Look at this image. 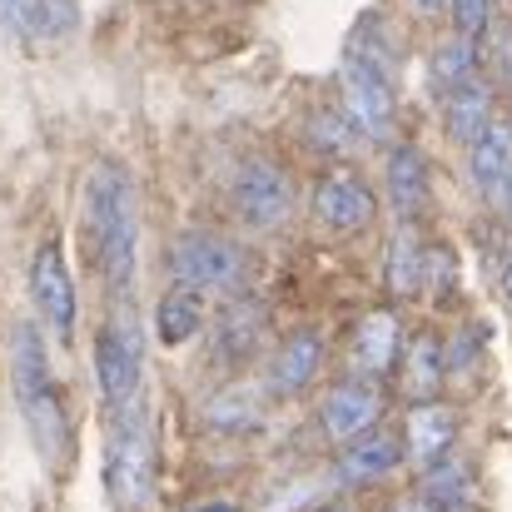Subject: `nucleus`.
I'll return each instance as SVG.
<instances>
[{"instance_id":"nucleus-1","label":"nucleus","mask_w":512,"mask_h":512,"mask_svg":"<svg viewBox=\"0 0 512 512\" xmlns=\"http://www.w3.org/2000/svg\"><path fill=\"white\" fill-rule=\"evenodd\" d=\"M80 239L105 289L125 294L135 284V259H140V199H135V179L120 160H95L85 174Z\"/></svg>"},{"instance_id":"nucleus-2","label":"nucleus","mask_w":512,"mask_h":512,"mask_svg":"<svg viewBox=\"0 0 512 512\" xmlns=\"http://www.w3.org/2000/svg\"><path fill=\"white\" fill-rule=\"evenodd\" d=\"M10 383H15V408L30 423L40 453L50 463H60L65 448H70V418H65V398H60L40 324H15V334H10Z\"/></svg>"},{"instance_id":"nucleus-3","label":"nucleus","mask_w":512,"mask_h":512,"mask_svg":"<svg viewBox=\"0 0 512 512\" xmlns=\"http://www.w3.org/2000/svg\"><path fill=\"white\" fill-rule=\"evenodd\" d=\"M105 493L120 512H140L155 493V428L145 403L110 408V433H105Z\"/></svg>"},{"instance_id":"nucleus-4","label":"nucleus","mask_w":512,"mask_h":512,"mask_svg":"<svg viewBox=\"0 0 512 512\" xmlns=\"http://www.w3.org/2000/svg\"><path fill=\"white\" fill-rule=\"evenodd\" d=\"M165 269H170V284L199 289V294H244V284H249L244 244L209 234V229L174 234L170 249H165Z\"/></svg>"},{"instance_id":"nucleus-5","label":"nucleus","mask_w":512,"mask_h":512,"mask_svg":"<svg viewBox=\"0 0 512 512\" xmlns=\"http://www.w3.org/2000/svg\"><path fill=\"white\" fill-rule=\"evenodd\" d=\"M95 383L105 408H125L140 398L145 383V334L130 309H110L95 329Z\"/></svg>"},{"instance_id":"nucleus-6","label":"nucleus","mask_w":512,"mask_h":512,"mask_svg":"<svg viewBox=\"0 0 512 512\" xmlns=\"http://www.w3.org/2000/svg\"><path fill=\"white\" fill-rule=\"evenodd\" d=\"M229 204L234 219L254 234H274L294 214V179L279 170L274 160H244L229 179Z\"/></svg>"},{"instance_id":"nucleus-7","label":"nucleus","mask_w":512,"mask_h":512,"mask_svg":"<svg viewBox=\"0 0 512 512\" xmlns=\"http://www.w3.org/2000/svg\"><path fill=\"white\" fill-rule=\"evenodd\" d=\"M339 100H343V115L348 125L358 130V140H373L383 145L398 125V95H393V75L373 70L368 60H353L343 55V70H339Z\"/></svg>"},{"instance_id":"nucleus-8","label":"nucleus","mask_w":512,"mask_h":512,"mask_svg":"<svg viewBox=\"0 0 512 512\" xmlns=\"http://www.w3.org/2000/svg\"><path fill=\"white\" fill-rule=\"evenodd\" d=\"M30 304L40 314V324L60 343L75 339V319H80V299H75V279L65 264V249L55 239H45L30 259Z\"/></svg>"},{"instance_id":"nucleus-9","label":"nucleus","mask_w":512,"mask_h":512,"mask_svg":"<svg viewBox=\"0 0 512 512\" xmlns=\"http://www.w3.org/2000/svg\"><path fill=\"white\" fill-rule=\"evenodd\" d=\"M264 343H269V309L259 299L229 294V304L209 324V358L219 368H244L264 353Z\"/></svg>"},{"instance_id":"nucleus-10","label":"nucleus","mask_w":512,"mask_h":512,"mask_svg":"<svg viewBox=\"0 0 512 512\" xmlns=\"http://www.w3.org/2000/svg\"><path fill=\"white\" fill-rule=\"evenodd\" d=\"M378 418H383V388H378V378H368V373L343 378L339 388H329V398H324V408H319V428H324V438L339 443V448L353 443V438H363V433H373Z\"/></svg>"},{"instance_id":"nucleus-11","label":"nucleus","mask_w":512,"mask_h":512,"mask_svg":"<svg viewBox=\"0 0 512 512\" xmlns=\"http://www.w3.org/2000/svg\"><path fill=\"white\" fill-rule=\"evenodd\" d=\"M373 214H378V199H373V189H368L363 174H353L348 165L319 174V184H314V219L324 229H334V234H363L373 224Z\"/></svg>"},{"instance_id":"nucleus-12","label":"nucleus","mask_w":512,"mask_h":512,"mask_svg":"<svg viewBox=\"0 0 512 512\" xmlns=\"http://www.w3.org/2000/svg\"><path fill=\"white\" fill-rule=\"evenodd\" d=\"M324 348H329V343H324L319 329H294V334H284V339L274 343L269 363H264V393H269V398H299V393L319 378Z\"/></svg>"},{"instance_id":"nucleus-13","label":"nucleus","mask_w":512,"mask_h":512,"mask_svg":"<svg viewBox=\"0 0 512 512\" xmlns=\"http://www.w3.org/2000/svg\"><path fill=\"white\" fill-rule=\"evenodd\" d=\"M403 463H408V453H403V433H393V428H373V433H363V438H353V443H343L339 448L334 478H339L343 488H373V483L393 478Z\"/></svg>"},{"instance_id":"nucleus-14","label":"nucleus","mask_w":512,"mask_h":512,"mask_svg":"<svg viewBox=\"0 0 512 512\" xmlns=\"http://www.w3.org/2000/svg\"><path fill=\"white\" fill-rule=\"evenodd\" d=\"M458 443V413L438 398H423L408 408L403 418V453L413 468H433L438 458H448Z\"/></svg>"},{"instance_id":"nucleus-15","label":"nucleus","mask_w":512,"mask_h":512,"mask_svg":"<svg viewBox=\"0 0 512 512\" xmlns=\"http://www.w3.org/2000/svg\"><path fill=\"white\" fill-rule=\"evenodd\" d=\"M403 319L393 309H373L353 324V343H348V358L358 373L368 378H383L388 368H398V353H403Z\"/></svg>"},{"instance_id":"nucleus-16","label":"nucleus","mask_w":512,"mask_h":512,"mask_svg":"<svg viewBox=\"0 0 512 512\" xmlns=\"http://www.w3.org/2000/svg\"><path fill=\"white\" fill-rule=\"evenodd\" d=\"M0 30L30 45H50L75 30V5L70 0H0Z\"/></svg>"},{"instance_id":"nucleus-17","label":"nucleus","mask_w":512,"mask_h":512,"mask_svg":"<svg viewBox=\"0 0 512 512\" xmlns=\"http://www.w3.org/2000/svg\"><path fill=\"white\" fill-rule=\"evenodd\" d=\"M428 194H433V174L418 145H393L388 150V204L403 224H413L423 209H428Z\"/></svg>"},{"instance_id":"nucleus-18","label":"nucleus","mask_w":512,"mask_h":512,"mask_svg":"<svg viewBox=\"0 0 512 512\" xmlns=\"http://www.w3.org/2000/svg\"><path fill=\"white\" fill-rule=\"evenodd\" d=\"M443 378H448V348H443L438 334L423 329V334L403 339V353H398V383H403V393H408L413 403L438 398Z\"/></svg>"},{"instance_id":"nucleus-19","label":"nucleus","mask_w":512,"mask_h":512,"mask_svg":"<svg viewBox=\"0 0 512 512\" xmlns=\"http://www.w3.org/2000/svg\"><path fill=\"white\" fill-rule=\"evenodd\" d=\"M468 174L483 199H503L512 179V120H493L473 145H468Z\"/></svg>"},{"instance_id":"nucleus-20","label":"nucleus","mask_w":512,"mask_h":512,"mask_svg":"<svg viewBox=\"0 0 512 512\" xmlns=\"http://www.w3.org/2000/svg\"><path fill=\"white\" fill-rule=\"evenodd\" d=\"M493 120H498V115H493V90H488L478 75L443 95V130H448V140H453V145H463V150H468V145L493 125Z\"/></svg>"},{"instance_id":"nucleus-21","label":"nucleus","mask_w":512,"mask_h":512,"mask_svg":"<svg viewBox=\"0 0 512 512\" xmlns=\"http://www.w3.org/2000/svg\"><path fill=\"white\" fill-rule=\"evenodd\" d=\"M209 294H199V289H184V284H170V294L160 299V309H155V334L165 348H184L189 339H199L204 334V324H209V304H204Z\"/></svg>"},{"instance_id":"nucleus-22","label":"nucleus","mask_w":512,"mask_h":512,"mask_svg":"<svg viewBox=\"0 0 512 512\" xmlns=\"http://www.w3.org/2000/svg\"><path fill=\"white\" fill-rule=\"evenodd\" d=\"M259 423H264V393H254L244 383H229L204 403V428L209 433H254Z\"/></svg>"},{"instance_id":"nucleus-23","label":"nucleus","mask_w":512,"mask_h":512,"mask_svg":"<svg viewBox=\"0 0 512 512\" xmlns=\"http://www.w3.org/2000/svg\"><path fill=\"white\" fill-rule=\"evenodd\" d=\"M423 254H428V244L413 234V224H403V229L393 234L388 254H383V284H388V294L413 299V294L423 289Z\"/></svg>"},{"instance_id":"nucleus-24","label":"nucleus","mask_w":512,"mask_h":512,"mask_svg":"<svg viewBox=\"0 0 512 512\" xmlns=\"http://www.w3.org/2000/svg\"><path fill=\"white\" fill-rule=\"evenodd\" d=\"M438 512H473V473L453 458H438L433 468H423V488H418Z\"/></svg>"},{"instance_id":"nucleus-25","label":"nucleus","mask_w":512,"mask_h":512,"mask_svg":"<svg viewBox=\"0 0 512 512\" xmlns=\"http://www.w3.org/2000/svg\"><path fill=\"white\" fill-rule=\"evenodd\" d=\"M478 75V45L473 40H448V45H438L433 55H428V90L443 100L448 90H458L463 80H473Z\"/></svg>"},{"instance_id":"nucleus-26","label":"nucleus","mask_w":512,"mask_h":512,"mask_svg":"<svg viewBox=\"0 0 512 512\" xmlns=\"http://www.w3.org/2000/svg\"><path fill=\"white\" fill-rule=\"evenodd\" d=\"M309 140H314L324 155H348V145L358 140V130L348 125V115H343V110H324V115H314V120H309Z\"/></svg>"},{"instance_id":"nucleus-27","label":"nucleus","mask_w":512,"mask_h":512,"mask_svg":"<svg viewBox=\"0 0 512 512\" xmlns=\"http://www.w3.org/2000/svg\"><path fill=\"white\" fill-rule=\"evenodd\" d=\"M448 15H453V30L473 45H483L488 35V20H493V0H448Z\"/></svg>"},{"instance_id":"nucleus-28","label":"nucleus","mask_w":512,"mask_h":512,"mask_svg":"<svg viewBox=\"0 0 512 512\" xmlns=\"http://www.w3.org/2000/svg\"><path fill=\"white\" fill-rule=\"evenodd\" d=\"M388 512H438V508H433L423 493H408V498H398V503H393Z\"/></svg>"},{"instance_id":"nucleus-29","label":"nucleus","mask_w":512,"mask_h":512,"mask_svg":"<svg viewBox=\"0 0 512 512\" xmlns=\"http://www.w3.org/2000/svg\"><path fill=\"white\" fill-rule=\"evenodd\" d=\"M184 512H244L234 498H209V503H189Z\"/></svg>"},{"instance_id":"nucleus-30","label":"nucleus","mask_w":512,"mask_h":512,"mask_svg":"<svg viewBox=\"0 0 512 512\" xmlns=\"http://www.w3.org/2000/svg\"><path fill=\"white\" fill-rule=\"evenodd\" d=\"M413 10H418V15H443L448 0H413Z\"/></svg>"},{"instance_id":"nucleus-31","label":"nucleus","mask_w":512,"mask_h":512,"mask_svg":"<svg viewBox=\"0 0 512 512\" xmlns=\"http://www.w3.org/2000/svg\"><path fill=\"white\" fill-rule=\"evenodd\" d=\"M503 289H508V304H512V254H508V269H503Z\"/></svg>"},{"instance_id":"nucleus-32","label":"nucleus","mask_w":512,"mask_h":512,"mask_svg":"<svg viewBox=\"0 0 512 512\" xmlns=\"http://www.w3.org/2000/svg\"><path fill=\"white\" fill-rule=\"evenodd\" d=\"M503 209H508V219H512V179H508V189H503Z\"/></svg>"},{"instance_id":"nucleus-33","label":"nucleus","mask_w":512,"mask_h":512,"mask_svg":"<svg viewBox=\"0 0 512 512\" xmlns=\"http://www.w3.org/2000/svg\"><path fill=\"white\" fill-rule=\"evenodd\" d=\"M508 105H512V70H508Z\"/></svg>"},{"instance_id":"nucleus-34","label":"nucleus","mask_w":512,"mask_h":512,"mask_svg":"<svg viewBox=\"0 0 512 512\" xmlns=\"http://www.w3.org/2000/svg\"><path fill=\"white\" fill-rule=\"evenodd\" d=\"M319 512H353V508H319Z\"/></svg>"}]
</instances>
